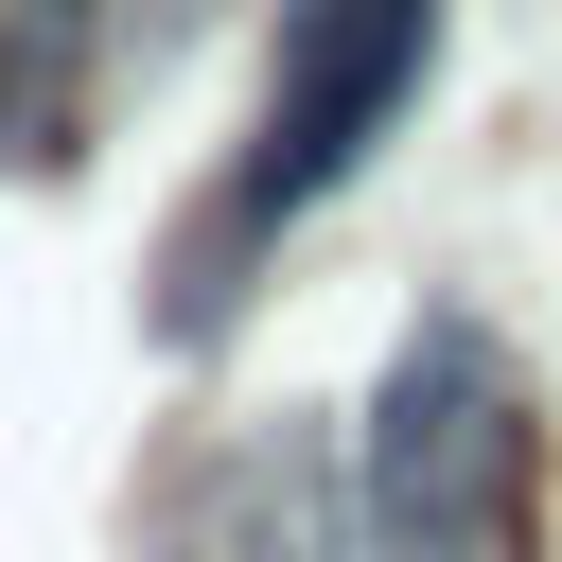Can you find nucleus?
Listing matches in <instances>:
<instances>
[{
    "instance_id": "1",
    "label": "nucleus",
    "mask_w": 562,
    "mask_h": 562,
    "mask_svg": "<svg viewBox=\"0 0 562 562\" xmlns=\"http://www.w3.org/2000/svg\"><path fill=\"white\" fill-rule=\"evenodd\" d=\"M527 527V404L474 334H422V369L386 386V544L404 562H509Z\"/></svg>"
},
{
    "instance_id": "2",
    "label": "nucleus",
    "mask_w": 562,
    "mask_h": 562,
    "mask_svg": "<svg viewBox=\"0 0 562 562\" xmlns=\"http://www.w3.org/2000/svg\"><path fill=\"white\" fill-rule=\"evenodd\" d=\"M422 35L439 0H299L281 18V105H263V158H246V211H299L369 158V123L422 88Z\"/></svg>"
}]
</instances>
